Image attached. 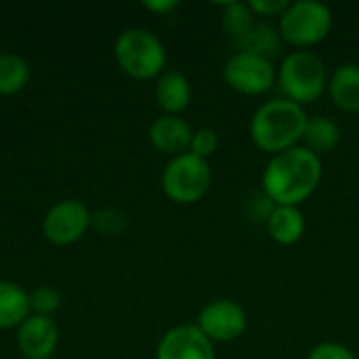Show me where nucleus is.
Listing matches in <instances>:
<instances>
[{"label": "nucleus", "instance_id": "4", "mask_svg": "<svg viewBox=\"0 0 359 359\" xmlns=\"http://www.w3.org/2000/svg\"><path fill=\"white\" fill-rule=\"evenodd\" d=\"M114 55L120 69L135 80L160 78L166 67V48L162 40L143 27L124 29L116 40Z\"/></svg>", "mask_w": 359, "mask_h": 359}, {"label": "nucleus", "instance_id": "24", "mask_svg": "<svg viewBox=\"0 0 359 359\" xmlns=\"http://www.w3.org/2000/svg\"><path fill=\"white\" fill-rule=\"evenodd\" d=\"M307 359H359L349 347L341 345V343H320L316 345L309 353Z\"/></svg>", "mask_w": 359, "mask_h": 359}, {"label": "nucleus", "instance_id": "7", "mask_svg": "<svg viewBox=\"0 0 359 359\" xmlns=\"http://www.w3.org/2000/svg\"><path fill=\"white\" fill-rule=\"evenodd\" d=\"M223 80L240 95L259 97L278 84V67L271 59L236 50L223 65Z\"/></svg>", "mask_w": 359, "mask_h": 359}, {"label": "nucleus", "instance_id": "20", "mask_svg": "<svg viewBox=\"0 0 359 359\" xmlns=\"http://www.w3.org/2000/svg\"><path fill=\"white\" fill-rule=\"evenodd\" d=\"M255 21L257 17L250 11L248 2H225L221 6V27L233 42L244 38Z\"/></svg>", "mask_w": 359, "mask_h": 359}, {"label": "nucleus", "instance_id": "6", "mask_svg": "<svg viewBox=\"0 0 359 359\" xmlns=\"http://www.w3.org/2000/svg\"><path fill=\"white\" fill-rule=\"evenodd\" d=\"M212 183V170L208 160L194 154H181L170 158L162 172V189L166 198L175 204L187 206L200 202Z\"/></svg>", "mask_w": 359, "mask_h": 359}, {"label": "nucleus", "instance_id": "18", "mask_svg": "<svg viewBox=\"0 0 359 359\" xmlns=\"http://www.w3.org/2000/svg\"><path fill=\"white\" fill-rule=\"evenodd\" d=\"M341 137H343L341 126L332 118L313 116L307 122V128H305V135H303V145L322 158L324 154H330V151H334L339 147Z\"/></svg>", "mask_w": 359, "mask_h": 359}, {"label": "nucleus", "instance_id": "23", "mask_svg": "<svg viewBox=\"0 0 359 359\" xmlns=\"http://www.w3.org/2000/svg\"><path fill=\"white\" fill-rule=\"evenodd\" d=\"M219 133L215 128H198L194 130V137H191V145H189V154L202 158V160H208L210 156L217 154L219 149Z\"/></svg>", "mask_w": 359, "mask_h": 359}, {"label": "nucleus", "instance_id": "5", "mask_svg": "<svg viewBox=\"0 0 359 359\" xmlns=\"http://www.w3.org/2000/svg\"><path fill=\"white\" fill-rule=\"evenodd\" d=\"M278 21L284 44H290L297 50H309L328 38L334 17L332 11L320 0H294Z\"/></svg>", "mask_w": 359, "mask_h": 359}, {"label": "nucleus", "instance_id": "14", "mask_svg": "<svg viewBox=\"0 0 359 359\" xmlns=\"http://www.w3.org/2000/svg\"><path fill=\"white\" fill-rule=\"evenodd\" d=\"M269 238L280 246H294L303 240L307 231V219L297 206H276L267 223Z\"/></svg>", "mask_w": 359, "mask_h": 359}, {"label": "nucleus", "instance_id": "25", "mask_svg": "<svg viewBox=\"0 0 359 359\" xmlns=\"http://www.w3.org/2000/svg\"><path fill=\"white\" fill-rule=\"evenodd\" d=\"M288 0H250L248 6L255 13L257 19H271V17H282V13L288 8Z\"/></svg>", "mask_w": 359, "mask_h": 359}, {"label": "nucleus", "instance_id": "9", "mask_svg": "<svg viewBox=\"0 0 359 359\" xmlns=\"http://www.w3.org/2000/svg\"><path fill=\"white\" fill-rule=\"evenodd\" d=\"M90 212L78 200L57 202L42 221V233L48 242L57 246H67L78 242L90 227Z\"/></svg>", "mask_w": 359, "mask_h": 359}, {"label": "nucleus", "instance_id": "2", "mask_svg": "<svg viewBox=\"0 0 359 359\" xmlns=\"http://www.w3.org/2000/svg\"><path fill=\"white\" fill-rule=\"evenodd\" d=\"M309 116L303 105L278 97L261 103L250 118L248 133L257 149L276 156L301 145Z\"/></svg>", "mask_w": 359, "mask_h": 359}, {"label": "nucleus", "instance_id": "10", "mask_svg": "<svg viewBox=\"0 0 359 359\" xmlns=\"http://www.w3.org/2000/svg\"><path fill=\"white\" fill-rule=\"evenodd\" d=\"M156 359H217V349L196 324H181L160 339Z\"/></svg>", "mask_w": 359, "mask_h": 359}, {"label": "nucleus", "instance_id": "26", "mask_svg": "<svg viewBox=\"0 0 359 359\" xmlns=\"http://www.w3.org/2000/svg\"><path fill=\"white\" fill-rule=\"evenodd\" d=\"M179 6L177 0H147L143 2V8H147L154 15H168Z\"/></svg>", "mask_w": 359, "mask_h": 359}, {"label": "nucleus", "instance_id": "1", "mask_svg": "<svg viewBox=\"0 0 359 359\" xmlns=\"http://www.w3.org/2000/svg\"><path fill=\"white\" fill-rule=\"evenodd\" d=\"M322 177V158L305 145H297L269 158L261 175V187L276 206L299 208L316 194Z\"/></svg>", "mask_w": 359, "mask_h": 359}, {"label": "nucleus", "instance_id": "12", "mask_svg": "<svg viewBox=\"0 0 359 359\" xmlns=\"http://www.w3.org/2000/svg\"><path fill=\"white\" fill-rule=\"evenodd\" d=\"M147 135H149L151 145L158 151L170 158H177L189 151L194 128L179 116H160L151 122Z\"/></svg>", "mask_w": 359, "mask_h": 359}, {"label": "nucleus", "instance_id": "8", "mask_svg": "<svg viewBox=\"0 0 359 359\" xmlns=\"http://www.w3.org/2000/svg\"><path fill=\"white\" fill-rule=\"evenodd\" d=\"M196 326L212 343H233L248 328L246 309L231 299H217L202 307Z\"/></svg>", "mask_w": 359, "mask_h": 359}, {"label": "nucleus", "instance_id": "13", "mask_svg": "<svg viewBox=\"0 0 359 359\" xmlns=\"http://www.w3.org/2000/svg\"><path fill=\"white\" fill-rule=\"evenodd\" d=\"M191 82L181 72H164L156 82V103L164 116H179L191 103Z\"/></svg>", "mask_w": 359, "mask_h": 359}, {"label": "nucleus", "instance_id": "16", "mask_svg": "<svg viewBox=\"0 0 359 359\" xmlns=\"http://www.w3.org/2000/svg\"><path fill=\"white\" fill-rule=\"evenodd\" d=\"M29 316V294L19 284L0 280V330L19 328Z\"/></svg>", "mask_w": 359, "mask_h": 359}, {"label": "nucleus", "instance_id": "15", "mask_svg": "<svg viewBox=\"0 0 359 359\" xmlns=\"http://www.w3.org/2000/svg\"><path fill=\"white\" fill-rule=\"evenodd\" d=\"M328 95L334 107L347 114H359V65L341 63L328 80Z\"/></svg>", "mask_w": 359, "mask_h": 359}, {"label": "nucleus", "instance_id": "3", "mask_svg": "<svg viewBox=\"0 0 359 359\" xmlns=\"http://www.w3.org/2000/svg\"><path fill=\"white\" fill-rule=\"evenodd\" d=\"M328 80L326 63L313 50H292L278 65V86L284 99L303 107L316 103L328 90Z\"/></svg>", "mask_w": 359, "mask_h": 359}, {"label": "nucleus", "instance_id": "19", "mask_svg": "<svg viewBox=\"0 0 359 359\" xmlns=\"http://www.w3.org/2000/svg\"><path fill=\"white\" fill-rule=\"evenodd\" d=\"M29 82V65L15 53H0V95H15Z\"/></svg>", "mask_w": 359, "mask_h": 359}, {"label": "nucleus", "instance_id": "11", "mask_svg": "<svg viewBox=\"0 0 359 359\" xmlns=\"http://www.w3.org/2000/svg\"><path fill=\"white\" fill-rule=\"evenodd\" d=\"M59 343V328L50 318L29 316L17 328V347L25 359H50Z\"/></svg>", "mask_w": 359, "mask_h": 359}, {"label": "nucleus", "instance_id": "17", "mask_svg": "<svg viewBox=\"0 0 359 359\" xmlns=\"http://www.w3.org/2000/svg\"><path fill=\"white\" fill-rule=\"evenodd\" d=\"M236 44L240 46V50H246V53H252V55H259L265 59H273L282 50L284 40H282L278 27H273L271 23H267L263 19H257L255 25L248 29V34L244 38H240Z\"/></svg>", "mask_w": 359, "mask_h": 359}, {"label": "nucleus", "instance_id": "21", "mask_svg": "<svg viewBox=\"0 0 359 359\" xmlns=\"http://www.w3.org/2000/svg\"><path fill=\"white\" fill-rule=\"evenodd\" d=\"M90 227H95L103 236H120L128 227V219L122 210L103 208L90 217Z\"/></svg>", "mask_w": 359, "mask_h": 359}, {"label": "nucleus", "instance_id": "22", "mask_svg": "<svg viewBox=\"0 0 359 359\" xmlns=\"http://www.w3.org/2000/svg\"><path fill=\"white\" fill-rule=\"evenodd\" d=\"M61 305V294L53 286H38L29 292V309L34 316L50 318Z\"/></svg>", "mask_w": 359, "mask_h": 359}]
</instances>
